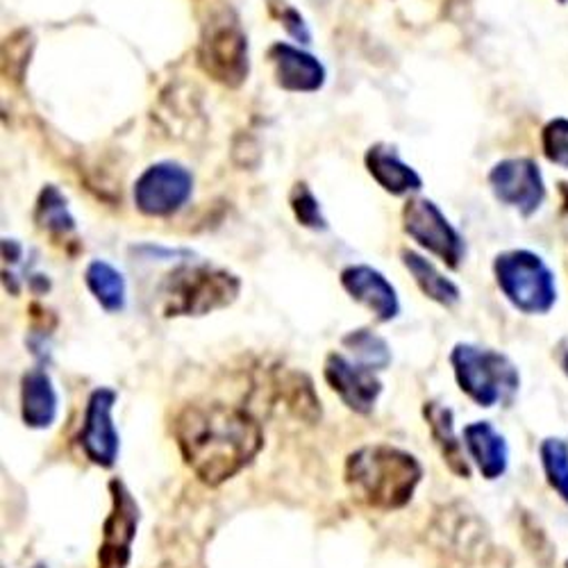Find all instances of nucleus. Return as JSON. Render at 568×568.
Wrapping results in <instances>:
<instances>
[{"label": "nucleus", "mask_w": 568, "mask_h": 568, "mask_svg": "<svg viewBox=\"0 0 568 568\" xmlns=\"http://www.w3.org/2000/svg\"><path fill=\"white\" fill-rule=\"evenodd\" d=\"M173 435L184 464L210 487L234 478L264 446L260 423L246 409L221 403L184 407Z\"/></svg>", "instance_id": "obj_1"}, {"label": "nucleus", "mask_w": 568, "mask_h": 568, "mask_svg": "<svg viewBox=\"0 0 568 568\" xmlns=\"http://www.w3.org/2000/svg\"><path fill=\"white\" fill-rule=\"evenodd\" d=\"M420 480V462L396 446H362L346 459V485L353 498L375 509L405 507Z\"/></svg>", "instance_id": "obj_2"}, {"label": "nucleus", "mask_w": 568, "mask_h": 568, "mask_svg": "<svg viewBox=\"0 0 568 568\" xmlns=\"http://www.w3.org/2000/svg\"><path fill=\"white\" fill-rule=\"evenodd\" d=\"M242 292V280L214 264H182L171 271L162 287L164 316H205L232 305Z\"/></svg>", "instance_id": "obj_3"}, {"label": "nucleus", "mask_w": 568, "mask_h": 568, "mask_svg": "<svg viewBox=\"0 0 568 568\" xmlns=\"http://www.w3.org/2000/svg\"><path fill=\"white\" fill-rule=\"evenodd\" d=\"M450 366L459 389L480 407L509 405L518 394V368L498 351L457 344L450 353Z\"/></svg>", "instance_id": "obj_4"}, {"label": "nucleus", "mask_w": 568, "mask_h": 568, "mask_svg": "<svg viewBox=\"0 0 568 568\" xmlns=\"http://www.w3.org/2000/svg\"><path fill=\"white\" fill-rule=\"evenodd\" d=\"M498 290L509 305L528 316L548 314L557 303V282L550 266L532 251H505L494 260Z\"/></svg>", "instance_id": "obj_5"}, {"label": "nucleus", "mask_w": 568, "mask_h": 568, "mask_svg": "<svg viewBox=\"0 0 568 568\" xmlns=\"http://www.w3.org/2000/svg\"><path fill=\"white\" fill-rule=\"evenodd\" d=\"M201 69L223 87L236 89L248 78V37L240 17L230 8H219L203 26L199 43Z\"/></svg>", "instance_id": "obj_6"}, {"label": "nucleus", "mask_w": 568, "mask_h": 568, "mask_svg": "<svg viewBox=\"0 0 568 568\" xmlns=\"http://www.w3.org/2000/svg\"><path fill=\"white\" fill-rule=\"evenodd\" d=\"M403 225L412 240L428 253L457 268L466 257L464 236L453 227L446 214L428 199H414L403 210Z\"/></svg>", "instance_id": "obj_7"}, {"label": "nucleus", "mask_w": 568, "mask_h": 568, "mask_svg": "<svg viewBox=\"0 0 568 568\" xmlns=\"http://www.w3.org/2000/svg\"><path fill=\"white\" fill-rule=\"evenodd\" d=\"M194 178L182 164L158 162L139 175L134 184V205L146 216H169L192 196Z\"/></svg>", "instance_id": "obj_8"}, {"label": "nucleus", "mask_w": 568, "mask_h": 568, "mask_svg": "<svg viewBox=\"0 0 568 568\" xmlns=\"http://www.w3.org/2000/svg\"><path fill=\"white\" fill-rule=\"evenodd\" d=\"M489 186L498 203L532 216L546 201V182L541 169L530 158H511L498 162L489 173Z\"/></svg>", "instance_id": "obj_9"}, {"label": "nucleus", "mask_w": 568, "mask_h": 568, "mask_svg": "<svg viewBox=\"0 0 568 568\" xmlns=\"http://www.w3.org/2000/svg\"><path fill=\"white\" fill-rule=\"evenodd\" d=\"M114 405L116 392L101 387L93 392L87 400L84 423L80 433V446L91 464L101 468H112L119 459V433L114 425Z\"/></svg>", "instance_id": "obj_10"}, {"label": "nucleus", "mask_w": 568, "mask_h": 568, "mask_svg": "<svg viewBox=\"0 0 568 568\" xmlns=\"http://www.w3.org/2000/svg\"><path fill=\"white\" fill-rule=\"evenodd\" d=\"M112 509L103 526V544L99 550L101 568H128L132 541L139 528V505L121 480L110 483Z\"/></svg>", "instance_id": "obj_11"}, {"label": "nucleus", "mask_w": 568, "mask_h": 568, "mask_svg": "<svg viewBox=\"0 0 568 568\" xmlns=\"http://www.w3.org/2000/svg\"><path fill=\"white\" fill-rule=\"evenodd\" d=\"M325 383L329 385L348 409L357 414H371L377 398L383 394L381 377L375 368L366 364H355L339 353H329L325 359Z\"/></svg>", "instance_id": "obj_12"}, {"label": "nucleus", "mask_w": 568, "mask_h": 568, "mask_svg": "<svg viewBox=\"0 0 568 568\" xmlns=\"http://www.w3.org/2000/svg\"><path fill=\"white\" fill-rule=\"evenodd\" d=\"M342 284L351 298L368 307L377 321L387 323L400 314V303L394 284L381 271L366 264L346 266L342 271Z\"/></svg>", "instance_id": "obj_13"}, {"label": "nucleus", "mask_w": 568, "mask_h": 568, "mask_svg": "<svg viewBox=\"0 0 568 568\" xmlns=\"http://www.w3.org/2000/svg\"><path fill=\"white\" fill-rule=\"evenodd\" d=\"M268 60L273 64L275 82L284 91L312 93L325 84V67L292 43H273L268 49Z\"/></svg>", "instance_id": "obj_14"}, {"label": "nucleus", "mask_w": 568, "mask_h": 568, "mask_svg": "<svg viewBox=\"0 0 568 568\" xmlns=\"http://www.w3.org/2000/svg\"><path fill=\"white\" fill-rule=\"evenodd\" d=\"M464 446L473 464L483 473V478L498 480L505 476L509 466V448L505 437L489 420L468 423L464 428Z\"/></svg>", "instance_id": "obj_15"}, {"label": "nucleus", "mask_w": 568, "mask_h": 568, "mask_svg": "<svg viewBox=\"0 0 568 568\" xmlns=\"http://www.w3.org/2000/svg\"><path fill=\"white\" fill-rule=\"evenodd\" d=\"M60 398L51 375L43 368H30L21 381V418L32 430L51 428L58 418Z\"/></svg>", "instance_id": "obj_16"}, {"label": "nucleus", "mask_w": 568, "mask_h": 568, "mask_svg": "<svg viewBox=\"0 0 568 568\" xmlns=\"http://www.w3.org/2000/svg\"><path fill=\"white\" fill-rule=\"evenodd\" d=\"M366 169L373 175V180L394 196L418 192L423 186L420 175L412 166H407L392 146L385 144L368 149Z\"/></svg>", "instance_id": "obj_17"}, {"label": "nucleus", "mask_w": 568, "mask_h": 568, "mask_svg": "<svg viewBox=\"0 0 568 568\" xmlns=\"http://www.w3.org/2000/svg\"><path fill=\"white\" fill-rule=\"evenodd\" d=\"M403 264L414 275L418 290L430 301H435L444 307H453V305L459 303V298H462L459 287L453 280H448L444 273H439L433 262L420 257L414 251H403Z\"/></svg>", "instance_id": "obj_18"}, {"label": "nucleus", "mask_w": 568, "mask_h": 568, "mask_svg": "<svg viewBox=\"0 0 568 568\" xmlns=\"http://www.w3.org/2000/svg\"><path fill=\"white\" fill-rule=\"evenodd\" d=\"M423 414H425V418H428L433 437H435L437 446L442 448V455L448 462L450 470L457 473L459 478H468L470 468H468L462 442H457V437H455L453 412L439 403H425Z\"/></svg>", "instance_id": "obj_19"}, {"label": "nucleus", "mask_w": 568, "mask_h": 568, "mask_svg": "<svg viewBox=\"0 0 568 568\" xmlns=\"http://www.w3.org/2000/svg\"><path fill=\"white\" fill-rule=\"evenodd\" d=\"M34 221L43 232H49L58 242H67L69 236L75 234V219L69 212L64 194L53 184L43 186V192L39 194Z\"/></svg>", "instance_id": "obj_20"}, {"label": "nucleus", "mask_w": 568, "mask_h": 568, "mask_svg": "<svg viewBox=\"0 0 568 568\" xmlns=\"http://www.w3.org/2000/svg\"><path fill=\"white\" fill-rule=\"evenodd\" d=\"M84 282L91 296L105 312H121L125 307V280L119 268L105 260H93L84 271Z\"/></svg>", "instance_id": "obj_21"}, {"label": "nucleus", "mask_w": 568, "mask_h": 568, "mask_svg": "<svg viewBox=\"0 0 568 568\" xmlns=\"http://www.w3.org/2000/svg\"><path fill=\"white\" fill-rule=\"evenodd\" d=\"M541 468L548 487L568 505V444L557 437H548L539 446Z\"/></svg>", "instance_id": "obj_22"}, {"label": "nucleus", "mask_w": 568, "mask_h": 568, "mask_svg": "<svg viewBox=\"0 0 568 568\" xmlns=\"http://www.w3.org/2000/svg\"><path fill=\"white\" fill-rule=\"evenodd\" d=\"M344 346H348L357 357L359 364H366L371 368H385L392 362V353L385 339L368 333V329H355V333L344 337Z\"/></svg>", "instance_id": "obj_23"}, {"label": "nucleus", "mask_w": 568, "mask_h": 568, "mask_svg": "<svg viewBox=\"0 0 568 568\" xmlns=\"http://www.w3.org/2000/svg\"><path fill=\"white\" fill-rule=\"evenodd\" d=\"M294 216L301 225L310 227V230H327V221L321 212V205L316 201V196L312 194V189L305 182H298L292 189V196H290Z\"/></svg>", "instance_id": "obj_24"}, {"label": "nucleus", "mask_w": 568, "mask_h": 568, "mask_svg": "<svg viewBox=\"0 0 568 568\" xmlns=\"http://www.w3.org/2000/svg\"><path fill=\"white\" fill-rule=\"evenodd\" d=\"M541 149L548 162L568 169V119H552L541 132Z\"/></svg>", "instance_id": "obj_25"}, {"label": "nucleus", "mask_w": 568, "mask_h": 568, "mask_svg": "<svg viewBox=\"0 0 568 568\" xmlns=\"http://www.w3.org/2000/svg\"><path fill=\"white\" fill-rule=\"evenodd\" d=\"M282 23H284V28H287V32H290L296 41L310 43L312 34H310V30H307L305 19H303L296 10H287V12H284V14H282Z\"/></svg>", "instance_id": "obj_26"}, {"label": "nucleus", "mask_w": 568, "mask_h": 568, "mask_svg": "<svg viewBox=\"0 0 568 568\" xmlns=\"http://www.w3.org/2000/svg\"><path fill=\"white\" fill-rule=\"evenodd\" d=\"M561 371H564V375L568 377V351L561 355Z\"/></svg>", "instance_id": "obj_27"}, {"label": "nucleus", "mask_w": 568, "mask_h": 568, "mask_svg": "<svg viewBox=\"0 0 568 568\" xmlns=\"http://www.w3.org/2000/svg\"><path fill=\"white\" fill-rule=\"evenodd\" d=\"M34 568H49V566H43V564H37V566H34Z\"/></svg>", "instance_id": "obj_28"}, {"label": "nucleus", "mask_w": 568, "mask_h": 568, "mask_svg": "<svg viewBox=\"0 0 568 568\" xmlns=\"http://www.w3.org/2000/svg\"><path fill=\"white\" fill-rule=\"evenodd\" d=\"M559 3H561V6H566V3H568V0H559Z\"/></svg>", "instance_id": "obj_29"}, {"label": "nucleus", "mask_w": 568, "mask_h": 568, "mask_svg": "<svg viewBox=\"0 0 568 568\" xmlns=\"http://www.w3.org/2000/svg\"><path fill=\"white\" fill-rule=\"evenodd\" d=\"M566 568H568V559H566Z\"/></svg>", "instance_id": "obj_30"}]
</instances>
